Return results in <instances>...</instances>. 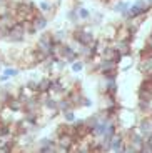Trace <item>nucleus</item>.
Segmentation results:
<instances>
[{
  "instance_id": "nucleus-1",
  "label": "nucleus",
  "mask_w": 152,
  "mask_h": 153,
  "mask_svg": "<svg viewBox=\"0 0 152 153\" xmlns=\"http://www.w3.org/2000/svg\"><path fill=\"white\" fill-rule=\"evenodd\" d=\"M92 25H75L74 30L70 32V38L75 40L77 43L80 45H92L95 38V33H94V28H90Z\"/></svg>"
},
{
  "instance_id": "nucleus-2",
  "label": "nucleus",
  "mask_w": 152,
  "mask_h": 153,
  "mask_svg": "<svg viewBox=\"0 0 152 153\" xmlns=\"http://www.w3.org/2000/svg\"><path fill=\"white\" fill-rule=\"evenodd\" d=\"M29 37L25 32V28H23V25L20 22H17L14 27L10 28V32H8V37L5 42L8 43H14V45H19V43H23L25 42V38Z\"/></svg>"
},
{
  "instance_id": "nucleus-3",
  "label": "nucleus",
  "mask_w": 152,
  "mask_h": 153,
  "mask_svg": "<svg viewBox=\"0 0 152 153\" xmlns=\"http://www.w3.org/2000/svg\"><path fill=\"white\" fill-rule=\"evenodd\" d=\"M130 2H127V0H114V4H110V8L115 12V13H119L122 19V22L124 20L129 19V8H130Z\"/></svg>"
},
{
  "instance_id": "nucleus-4",
  "label": "nucleus",
  "mask_w": 152,
  "mask_h": 153,
  "mask_svg": "<svg viewBox=\"0 0 152 153\" xmlns=\"http://www.w3.org/2000/svg\"><path fill=\"white\" fill-rule=\"evenodd\" d=\"M112 45L115 47V50H117L122 57H130V55H134V52H132L134 42H130V40H119V38H115L114 42H112Z\"/></svg>"
},
{
  "instance_id": "nucleus-5",
  "label": "nucleus",
  "mask_w": 152,
  "mask_h": 153,
  "mask_svg": "<svg viewBox=\"0 0 152 153\" xmlns=\"http://www.w3.org/2000/svg\"><path fill=\"white\" fill-rule=\"evenodd\" d=\"M110 72H119V62L102 58L100 63L97 65V73H99V75H105V73H110Z\"/></svg>"
},
{
  "instance_id": "nucleus-6",
  "label": "nucleus",
  "mask_w": 152,
  "mask_h": 153,
  "mask_svg": "<svg viewBox=\"0 0 152 153\" xmlns=\"http://www.w3.org/2000/svg\"><path fill=\"white\" fill-rule=\"evenodd\" d=\"M117 32H119V25H115V23L104 25L102 27V37L100 38H104L107 42H114L115 38H117Z\"/></svg>"
},
{
  "instance_id": "nucleus-7",
  "label": "nucleus",
  "mask_w": 152,
  "mask_h": 153,
  "mask_svg": "<svg viewBox=\"0 0 152 153\" xmlns=\"http://www.w3.org/2000/svg\"><path fill=\"white\" fill-rule=\"evenodd\" d=\"M137 70L144 76H150L152 75V57L139 58V62H137Z\"/></svg>"
},
{
  "instance_id": "nucleus-8",
  "label": "nucleus",
  "mask_w": 152,
  "mask_h": 153,
  "mask_svg": "<svg viewBox=\"0 0 152 153\" xmlns=\"http://www.w3.org/2000/svg\"><path fill=\"white\" fill-rule=\"evenodd\" d=\"M32 23H34V27L37 32H45V28L49 27V17L40 12V13L35 15V19L32 20Z\"/></svg>"
},
{
  "instance_id": "nucleus-9",
  "label": "nucleus",
  "mask_w": 152,
  "mask_h": 153,
  "mask_svg": "<svg viewBox=\"0 0 152 153\" xmlns=\"http://www.w3.org/2000/svg\"><path fill=\"white\" fill-rule=\"evenodd\" d=\"M53 87V78L49 75H44L38 78V93H49Z\"/></svg>"
},
{
  "instance_id": "nucleus-10",
  "label": "nucleus",
  "mask_w": 152,
  "mask_h": 153,
  "mask_svg": "<svg viewBox=\"0 0 152 153\" xmlns=\"http://www.w3.org/2000/svg\"><path fill=\"white\" fill-rule=\"evenodd\" d=\"M5 107H7L10 111H14V113H19V111H23L25 103H23V100L19 98V97H12V98L7 102V105H5Z\"/></svg>"
},
{
  "instance_id": "nucleus-11",
  "label": "nucleus",
  "mask_w": 152,
  "mask_h": 153,
  "mask_svg": "<svg viewBox=\"0 0 152 153\" xmlns=\"http://www.w3.org/2000/svg\"><path fill=\"white\" fill-rule=\"evenodd\" d=\"M150 111H152V102H147V100L137 98V113H139V117L150 115Z\"/></svg>"
},
{
  "instance_id": "nucleus-12",
  "label": "nucleus",
  "mask_w": 152,
  "mask_h": 153,
  "mask_svg": "<svg viewBox=\"0 0 152 153\" xmlns=\"http://www.w3.org/2000/svg\"><path fill=\"white\" fill-rule=\"evenodd\" d=\"M52 35H53V40L57 43H67L70 40V32L67 28H59V30L52 32Z\"/></svg>"
},
{
  "instance_id": "nucleus-13",
  "label": "nucleus",
  "mask_w": 152,
  "mask_h": 153,
  "mask_svg": "<svg viewBox=\"0 0 152 153\" xmlns=\"http://www.w3.org/2000/svg\"><path fill=\"white\" fill-rule=\"evenodd\" d=\"M75 8H77V13H79V19H80V20H84V22L90 20L92 12L89 10V8H85L82 4H75Z\"/></svg>"
},
{
  "instance_id": "nucleus-14",
  "label": "nucleus",
  "mask_w": 152,
  "mask_h": 153,
  "mask_svg": "<svg viewBox=\"0 0 152 153\" xmlns=\"http://www.w3.org/2000/svg\"><path fill=\"white\" fill-rule=\"evenodd\" d=\"M132 67H134L132 55H130V57H122V60L119 62V70H120V72H127V70H130Z\"/></svg>"
},
{
  "instance_id": "nucleus-15",
  "label": "nucleus",
  "mask_w": 152,
  "mask_h": 153,
  "mask_svg": "<svg viewBox=\"0 0 152 153\" xmlns=\"http://www.w3.org/2000/svg\"><path fill=\"white\" fill-rule=\"evenodd\" d=\"M59 111H60V113H65V111H68V110H75V107H74L72 105V102H70V100L67 98V97H64V98H60L59 100Z\"/></svg>"
},
{
  "instance_id": "nucleus-16",
  "label": "nucleus",
  "mask_w": 152,
  "mask_h": 153,
  "mask_svg": "<svg viewBox=\"0 0 152 153\" xmlns=\"http://www.w3.org/2000/svg\"><path fill=\"white\" fill-rule=\"evenodd\" d=\"M2 73H4L5 76H8V78H17V76L20 75V68H17V67H12V65H7L4 67V70H2Z\"/></svg>"
},
{
  "instance_id": "nucleus-17",
  "label": "nucleus",
  "mask_w": 152,
  "mask_h": 153,
  "mask_svg": "<svg viewBox=\"0 0 152 153\" xmlns=\"http://www.w3.org/2000/svg\"><path fill=\"white\" fill-rule=\"evenodd\" d=\"M65 20H67V22H70L72 23V25H79V13H77V8L74 7V8H70V10L67 12V13H65Z\"/></svg>"
},
{
  "instance_id": "nucleus-18",
  "label": "nucleus",
  "mask_w": 152,
  "mask_h": 153,
  "mask_svg": "<svg viewBox=\"0 0 152 153\" xmlns=\"http://www.w3.org/2000/svg\"><path fill=\"white\" fill-rule=\"evenodd\" d=\"M84 68H85V62L82 58H79V60L70 63V72L72 73H80V72H84Z\"/></svg>"
},
{
  "instance_id": "nucleus-19",
  "label": "nucleus",
  "mask_w": 152,
  "mask_h": 153,
  "mask_svg": "<svg viewBox=\"0 0 152 153\" xmlns=\"http://www.w3.org/2000/svg\"><path fill=\"white\" fill-rule=\"evenodd\" d=\"M52 145H55V140L52 137H44L37 140V148H47V146H52Z\"/></svg>"
},
{
  "instance_id": "nucleus-20",
  "label": "nucleus",
  "mask_w": 152,
  "mask_h": 153,
  "mask_svg": "<svg viewBox=\"0 0 152 153\" xmlns=\"http://www.w3.org/2000/svg\"><path fill=\"white\" fill-rule=\"evenodd\" d=\"M137 98L147 100V102H152V90H147V88L139 87V90H137Z\"/></svg>"
},
{
  "instance_id": "nucleus-21",
  "label": "nucleus",
  "mask_w": 152,
  "mask_h": 153,
  "mask_svg": "<svg viewBox=\"0 0 152 153\" xmlns=\"http://www.w3.org/2000/svg\"><path fill=\"white\" fill-rule=\"evenodd\" d=\"M90 20H92V27H100V23L104 20V15L100 12H94L90 15Z\"/></svg>"
},
{
  "instance_id": "nucleus-22",
  "label": "nucleus",
  "mask_w": 152,
  "mask_h": 153,
  "mask_svg": "<svg viewBox=\"0 0 152 153\" xmlns=\"http://www.w3.org/2000/svg\"><path fill=\"white\" fill-rule=\"evenodd\" d=\"M62 117H64V122L65 123H74L77 120V117H75V110H68V111H65V113H62Z\"/></svg>"
},
{
  "instance_id": "nucleus-23",
  "label": "nucleus",
  "mask_w": 152,
  "mask_h": 153,
  "mask_svg": "<svg viewBox=\"0 0 152 153\" xmlns=\"http://www.w3.org/2000/svg\"><path fill=\"white\" fill-rule=\"evenodd\" d=\"M90 107H92V100L85 95L84 100H82V103H80V108H90Z\"/></svg>"
},
{
  "instance_id": "nucleus-24",
  "label": "nucleus",
  "mask_w": 152,
  "mask_h": 153,
  "mask_svg": "<svg viewBox=\"0 0 152 153\" xmlns=\"http://www.w3.org/2000/svg\"><path fill=\"white\" fill-rule=\"evenodd\" d=\"M145 142H147V143H150V145H152V133H150V135H149V137H147V138H145Z\"/></svg>"
},
{
  "instance_id": "nucleus-25",
  "label": "nucleus",
  "mask_w": 152,
  "mask_h": 153,
  "mask_svg": "<svg viewBox=\"0 0 152 153\" xmlns=\"http://www.w3.org/2000/svg\"><path fill=\"white\" fill-rule=\"evenodd\" d=\"M147 2H149V5H150V8H152V0H147Z\"/></svg>"
},
{
  "instance_id": "nucleus-26",
  "label": "nucleus",
  "mask_w": 152,
  "mask_h": 153,
  "mask_svg": "<svg viewBox=\"0 0 152 153\" xmlns=\"http://www.w3.org/2000/svg\"><path fill=\"white\" fill-rule=\"evenodd\" d=\"M23 153H34V152H23Z\"/></svg>"
}]
</instances>
